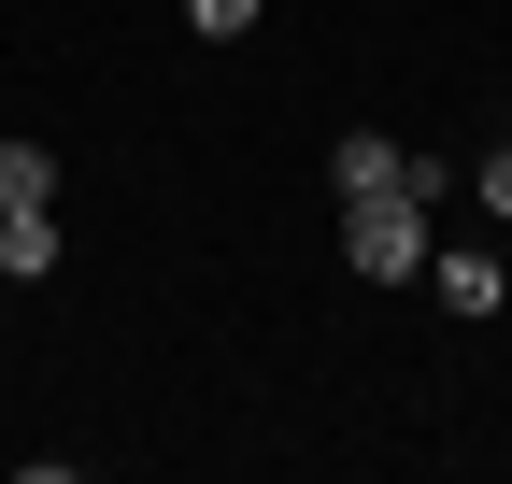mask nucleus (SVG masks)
Here are the masks:
<instances>
[{"instance_id": "f257e3e1", "label": "nucleus", "mask_w": 512, "mask_h": 484, "mask_svg": "<svg viewBox=\"0 0 512 484\" xmlns=\"http://www.w3.org/2000/svg\"><path fill=\"white\" fill-rule=\"evenodd\" d=\"M342 257H356V285H427V200L413 186L342 200Z\"/></svg>"}, {"instance_id": "f03ea898", "label": "nucleus", "mask_w": 512, "mask_h": 484, "mask_svg": "<svg viewBox=\"0 0 512 484\" xmlns=\"http://www.w3.org/2000/svg\"><path fill=\"white\" fill-rule=\"evenodd\" d=\"M328 186H342V200H370V186H413V143H384V129H342V143H328Z\"/></svg>"}, {"instance_id": "7ed1b4c3", "label": "nucleus", "mask_w": 512, "mask_h": 484, "mask_svg": "<svg viewBox=\"0 0 512 484\" xmlns=\"http://www.w3.org/2000/svg\"><path fill=\"white\" fill-rule=\"evenodd\" d=\"M427 285H441V314H470V328L512 299V271H498V257H441V242H427Z\"/></svg>"}, {"instance_id": "20e7f679", "label": "nucleus", "mask_w": 512, "mask_h": 484, "mask_svg": "<svg viewBox=\"0 0 512 484\" xmlns=\"http://www.w3.org/2000/svg\"><path fill=\"white\" fill-rule=\"evenodd\" d=\"M57 271V214H0V285H43Z\"/></svg>"}, {"instance_id": "39448f33", "label": "nucleus", "mask_w": 512, "mask_h": 484, "mask_svg": "<svg viewBox=\"0 0 512 484\" xmlns=\"http://www.w3.org/2000/svg\"><path fill=\"white\" fill-rule=\"evenodd\" d=\"M57 200V157L43 143H0V214H43Z\"/></svg>"}, {"instance_id": "423d86ee", "label": "nucleus", "mask_w": 512, "mask_h": 484, "mask_svg": "<svg viewBox=\"0 0 512 484\" xmlns=\"http://www.w3.org/2000/svg\"><path fill=\"white\" fill-rule=\"evenodd\" d=\"M185 29H200V43H242V29H256V0H185Z\"/></svg>"}, {"instance_id": "0eeeda50", "label": "nucleus", "mask_w": 512, "mask_h": 484, "mask_svg": "<svg viewBox=\"0 0 512 484\" xmlns=\"http://www.w3.org/2000/svg\"><path fill=\"white\" fill-rule=\"evenodd\" d=\"M484 200H498V214H512V143H498V157H484Z\"/></svg>"}, {"instance_id": "6e6552de", "label": "nucleus", "mask_w": 512, "mask_h": 484, "mask_svg": "<svg viewBox=\"0 0 512 484\" xmlns=\"http://www.w3.org/2000/svg\"><path fill=\"white\" fill-rule=\"evenodd\" d=\"M0 299H15V285H0Z\"/></svg>"}]
</instances>
